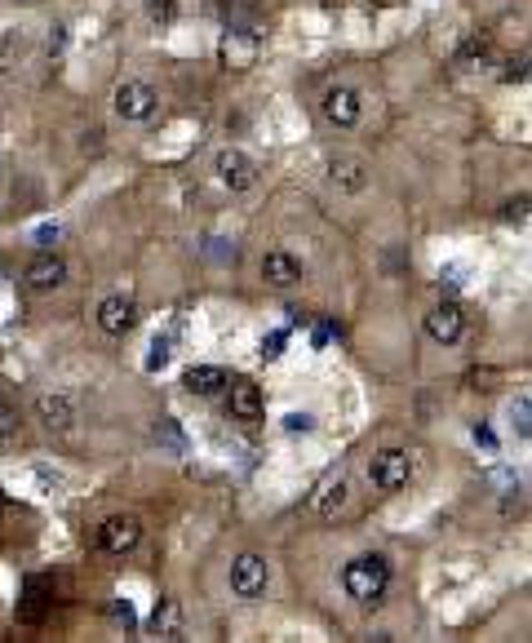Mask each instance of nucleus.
<instances>
[{"instance_id": "obj_1", "label": "nucleus", "mask_w": 532, "mask_h": 643, "mask_svg": "<svg viewBox=\"0 0 532 643\" xmlns=\"http://www.w3.org/2000/svg\"><path fill=\"white\" fill-rule=\"evenodd\" d=\"M342 586L355 604H377L391 590V564L386 555H360L342 568Z\"/></svg>"}, {"instance_id": "obj_2", "label": "nucleus", "mask_w": 532, "mask_h": 643, "mask_svg": "<svg viewBox=\"0 0 532 643\" xmlns=\"http://www.w3.org/2000/svg\"><path fill=\"white\" fill-rule=\"evenodd\" d=\"M320 116L333 129H355L364 120V94L355 85H329L320 94Z\"/></svg>"}, {"instance_id": "obj_3", "label": "nucleus", "mask_w": 532, "mask_h": 643, "mask_svg": "<svg viewBox=\"0 0 532 643\" xmlns=\"http://www.w3.org/2000/svg\"><path fill=\"white\" fill-rule=\"evenodd\" d=\"M266 586H271V564L258 550H244V555L231 559V590L240 599H262Z\"/></svg>"}, {"instance_id": "obj_4", "label": "nucleus", "mask_w": 532, "mask_h": 643, "mask_svg": "<svg viewBox=\"0 0 532 643\" xmlns=\"http://www.w3.org/2000/svg\"><path fill=\"white\" fill-rule=\"evenodd\" d=\"M111 107H116L120 120H151L160 107V94L156 85H147V80H125V85H116V94H111Z\"/></svg>"}, {"instance_id": "obj_5", "label": "nucleus", "mask_w": 532, "mask_h": 643, "mask_svg": "<svg viewBox=\"0 0 532 643\" xmlns=\"http://www.w3.org/2000/svg\"><path fill=\"white\" fill-rule=\"evenodd\" d=\"M368 479H373V488H382V493H399V488H408V479H413V457H408L404 448H382V453H373V462H368Z\"/></svg>"}, {"instance_id": "obj_6", "label": "nucleus", "mask_w": 532, "mask_h": 643, "mask_svg": "<svg viewBox=\"0 0 532 643\" xmlns=\"http://www.w3.org/2000/svg\"><path fill=\"white\" fill-rule=\"evenodd\" d=\"M94 542L102 555H129V550H138L142 542V519L138 515H111L98 524Z\"/></svg>"}, {"instance_id": "obj_7", "label": "nucleus", "mask_w": 532, "mask_h": 643, "mask_svg": "<svg viewBox=\"0 0 532 643\" xmlns=\"http://www.w3.org/2000/svg\"><path fill=\"white\" fill-rule=\"evenodd\" d=\"M213 173H218V182L227 191H253L258 187V165H253L240 147H222L218 156H213Z\"/></svg>"}, {"instance_id": "obj_8", "label": "nucleus", "mask_w": 532, "mask_h": 643, "mask_svg": "<svg viewBox=\"0 0 532 643\" xmlns=\"http://www.w3.org/2000/svg\"><path fill=\"white\" fill-rule=\"evenodd\" d=\"M346 502H351V479H346L342 471H333V475H324L320 484L311 488L306 510H311V515H320V519H333L337 510H346Z\"/></svg>"}, {"instance_id": "obj_9", "label": "nucleus", "mask_w": 532, "mask_h": 643, "mask_svg": "<svg viewBox=\"0 0 532 643\" xmlns=\"http://www.w3.org/2000/svg\"><path fill=\"white\" fill-rule=\"evenodd\" d=\"M138 324V302L125 298V293H111V298L98 302V329L107 338H125V333Z\"/></svg>"}, {"instance_id": "obj_10", "label": "nucleus", "mask_w": 532, "mask_h": 643, "mask_svg": "<svg viewBox=\"0 0 532 643\" xmlns=\"http://www.w3.org/2000/svg\"><path fill=\"white\" fill-rule=\"evenodd\" d=\"M426 333H431V342L439 346H453V342H462V333H466V311L457 302H439L426 311Z\"/></svg>"}, {"instance_id": "obj_11", "label": "nucleus", "mask_w": 532, "mask_h": 643, "mask_svg": "<svg viewBox=\"0 0 532 643\" xmlns=\"http://www.w3.org/2000/svg\"><path fill=\"white\" fill-rule=\"evenodd\" d=\"M262 280L271 284V289H293V284L306 280V267L289 249H271V253H262Z\"/></svg>"}, {"instance_id": "obj_12", "label": "nucleus", "mask_w": 532, "mask_h": 643, "mask_svg": "<svg viewBox=\"0 0 532 643\" xmlns=\"http://www.w3.org/2000/svg\"><path fill=\"white\" fill-rule=\"evenodd\" d=\"M329 178H333L337 191H346V196H364L368 182H373V169H368V160H360V156H333Z\"/></svg>"}, {"instance_id": "obj_13", "label": "nucleus", "mask_w": 532, "mask_h": 643, "mask_svg": "<svg viewBox=\"0 0 532 643\" xmlns=\"http://www.w3.org/2000/svg\"><path fill=\"white\" fill-rule=\"evenodd\" d=\"M23 280H27V289H36V293H54L67 284V262L58 258V253H36V258L27 262Z\"/></svg>"}, {"instance_id": "obj_14", "label": "nucleus", "mask_w": 532, "mask_h": 643, "mask_svg": "<svg viewBox=\"0 0 532 643\" xmlns=\"http://www.w3.org/2000/svg\"><path fill=\"white\" fill-rule=\"evenodd\" d=\"M36 422L45 426V431L67 435L71 426H76V404H71L63 391H45V395H36Z\"/></svg>"}, {"instance_id": "obj_15", "label": "nucleus", "mask_w": 532, "mask_h": 643, "mask_svg": "<svg viewBox=\"0 0 532 643\" xmlns=\"http://www.w3.org/2000/svg\"><path fill=\"white\" fill-rule=\"evenodd\" d=\"M227 408H231V417H240V422H258L262 417V386L258 382H249V377H240V382H231V395H227Z\"/></svg>"}, {"instance_id": "obj_16", "label": "nucleus", "mask_w": 532, "mask_h": 643, "mask_svg": "<svg viewBox=\"0 0 532 643\" xmlns=\"http://www.w3.org/2000/svg\"><path fill=\"white\" fill-rule=\"evenodd\" d=\"M182 626H187V617H182V604H178V599H173V595L156 599V608H151V635L165 639V643H173V639H182Z\"/></svg>"}, {"instance_id": "obj_17", "label": "nucleus", "mask_w": 532, "mask_h": 643, "mask_svg": "<svg viewBox=\"0 0 532 643\" xmlns=\"http://www.w3.org/2000/svg\"><path fill=\"white\" fill-rule=\"evenodd\" d=\"M49 604H54V595H49V581H45V577H32V581L23 586V599H18V621L36 626V621H45Z\"/></svg>"}, {"instance_id": "obj_18", "label": "nucleus", "mask_w": 532, "mask_h": 643, "mask_svg": "<svg viewBox=\"0 0 532 643\" xmlns=\"http://www.w3.org/2000/svg\"><path fill=\"white\" fill-rule=\"evenodd\" d=\"M182 386H187L191 395H200V400H209V395H218L222 386H227V369H218V364H191V369L182 373Z\"/></svg>"}, {"instance_id": "obj_19", "label": "nucleus", "mask_w": 532, "mask_h": 643, "mask_svg": "<svg viewBox=\"0 0 532 643\" xmlns=\"http://www.w3.org/2000/svg\"><path fill=\"white\" fill-rule=\"evenodd\" d=\"M484 63H488V40H466V45L457 49V67L475 71V67H484Z\"/></svg>"}, {"instance_id": "obj_20", "label": "nucleus", "mask_w": 532, "mask_h": 643, "mask_svg": "<svg viewBox=\"0 0 532 643\" xmlns=\"http://www.w3.org/2000/svg\"><path fill=\"white\" fill-rule=\"evenodd\" d=\"M14 431H18V408L5 391H0V435H14Z\"/></svg>"}, {"instance_id": "obj_21", "label": "nucleus", "mask_w": 532, "mask_h": 643, "mask_svg": "<svg viewBox=\"0 0 532 643\" xmlns=\"http://www.w3.org/2000/svg\"><path fill=\"white\" fill-rule=\"evenodd\" d=\"M165 364H169V338H156L147 355V369H165Z\"/></svg>"}, {"instance_id": "obj_22", "label": "nucleus", "mask_w": 532, "mask_h": 643, "mask_svg": "<svg viewBox=\"0 0 532 643\" xmlns=\"http://www.w3.org/2000/svg\"><path fill=\"white\" fill-rule=\"evenodd\" d=\"M284 342H289L284 333H271V338H262V360H280V355H284Z\"/></svg>"}, {"instance_id": "obj_23", "label": "nucleus", "mask_w": 532, "mask_h": 643, "mask_svg": "<svg viewBox=\"0 0 532 643\" xmlns=\"http://www.w3.org/2000/svg\"><path fill=\"white\" fill-rule=\"evenodd\" d=\"M111 617H116V621H120V626H125V630H133V626H138V617H133L129 599H116V604H111Z\"/></svg>"}, {"instance_id": "obj_24", "label": "nucleus", "mask_w": 532, "mask_h": 643, "mask_svg": "<svg viewBox=\"0 0 532 643\" xmlns=\"http://www.w3.org/2000/svg\"><path fill=\"white\" fill-rule=\"evenodd\" d=\"M173 14H178V0H151V18L156 23H169Z\"/></svg>"}, {"instance_id": "obj_25", "label": "nucleus", "mask_w": 532, "mask_h": 643, "mask_svg": "<svg viewBox=\"0 0 532 643\" xmlns=\"http://www.w3.org/2000/svg\"><path fill=\"white\" fill-rule=\"evenodd\" d=\"M311 426H315L311 413H289V417H284V431H293V435H298V431H311Z\"/></svg>"}, {"instance_id": "obj_26", "label": "nucleus", "mask_w": 532, "mask_h": 643, "mask_svg": "<svg viewBox=\"0 0 532 643\" xmlns=\"http://www.w3.org/2000/svg\"><path fill=\"white\" fill-rule=\"evenodd\" d=\"M524 209H528V200L519 196V200H510V204H506V213H501V218H506V222H515V218H524Z\"/></svg>"}, {"instance_id": "obj_27", "label": "nucleus", "mask_w": 532, "mask_h": 643, "mask_svg": "<svg viewBox=\"0 0 532 643\" xmlns=\"http://www.w3.org/2000/svg\"><path fill=\"white\" fill-rule=\"evenodd\" d=\"M63 45H67V27H54V36H49V54H58Z\"/></svg>"}, {"instance_id": "obj_28", "label": "nucleus", "mask_w": 532, "mask_h": 643, "mask_svg": "<svg viewBox=\"0 0 532 643\" xmlns=\"http://www.w3.org/2000/svg\"><path fill=\"white\" fill-rule=\"evenodd\" d=\"M209 5H213V9H227V5H231V0H209Z\"/></svg>"}]
</instances>
